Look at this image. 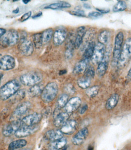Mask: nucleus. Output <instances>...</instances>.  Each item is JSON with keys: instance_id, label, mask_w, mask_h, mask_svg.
<instances>
[{"instance_id": "obj_6", "label": "nucleus", "mask_w": 131, "mask_h": 150, "mask_svg": "<svg viewBox=\"0 0 131 150\" xmlns=\"http://www.w3.org/2000/svg\"><path fill=\"white\" fill-rule=\"evenodd\" d=\"M124 39V35L123 33L119 32L118 33L115 38L114 47L113 53L112 64L114 66L118 64L121 50L122 47V44Z\"/></svg>"}, {"instance_id": "obj_11", "label": "nucleus", "mask_w": 131, "mask_h": 150, "mask_svg": "<svg viewBox=\"0 0 131 150\" xmlns=\"http://www.w3.org/2000/svg\"><path fill=\"white\" fill-rule=\"evenodd\" d=\"M42 115L38 113H34L25 117L21 120L22 126H34L40 122Z\"/></svg>"}, {"instance_id": "obj_8", "label": "nucleus", "mask_w": 131, "mask_h": 150, "mask_svg": "<svg viewBox=\"0 0 131 150\" xmlns=\"http://www.w3.org/2000/svg\"><path fill=\"white\" fill-rule=\"evenodd\" d=\"M31 108V103L29 102H23L19 104L11 115V121L19 120L20 118L27 112Z\"/></svg>"}, {"instance_id": "obj_30", "label": "nucleus", "mask_w": 131, "mask_h": 150, "mask_svg": "<svg viewBox=\"0 0 131 150\" xmlns=\"http://www.w3.org/2000/svg\"><path fill=\"white\" fill-rule=\"evenodd\" d=\"M33 44L36 49H40L43 44L42 33H36L32 36Z\"/></svg>"}, {"instance_id": "obj_5", "label": "nucleus", "mask_w": 131, "mask_h": 150, "mask_svg": "<svg viewBox=\"0 0 131 150\" xmlns=\"http://www.w3.org/2000/svg\"><path fill=\"white\" fill-rule=\"evenodd\" d=\"M42 79L41 74L36 72H31L22 75L20 77V81L24 85L32 86L40 83Z\"/></svg>"}, {"instance_id": "obj_39", "label": "nucleus", "mask_w": 131, "mask_h": 150, "mask_svg": "<svg viewBox=\"0 0 131 150\" xmlns=\"http://www.w3.org/2000/svg\"><path fill=\"white\" fill-rule=\"evenodd\" d=\"M70 14L76 16L81 17H85L86 16L84 11L81 10H76V11H72L69 12Z\"/></svg>"}, {"instance_id": "obj_53", "label": "nucleus", "mask_w": 131, "mask_h": 150, "mask_svg": "<svg viewBox=\"0 0 131 150\" xmlns=\"http://www.w3.org/2000/svg\"><path fill=\"white\" fill-rule=\"evenodd\" d=\"M20 150H30L28 149H21Z\"/></svg>"}, {"instance_id": "obj_22", "label": "nucleus", "mask_w": 131, "mask_h": 150, "mask_svg": "<svg viewBox=\"0 0 131 150\" xmlns=\"http://www.w3.org/2000/svg\"><path fill=\"white\" fill-rule=\"evenodd\" d=\"M69 117V113L67 112L60 113L56 116L54 124L56 127L62 126L68 121Z\"/></svg>"}, {"instance_id": "obj_55", "label": "nucleus", "mask_w": 131, "mask_h": 150, "mask_svg": "<svg viewBox=\"0 0 131 150\" xmlns=\"http://www.w3.org/2000/svg\"><path fill=\"white\" fill-rule=\"evenodd\" d=\"M1 56V54H0V56Z\"/></svg>"}, {"instance_id": "obj_32", "label": "nucleus", "mask_w": 131, "mask_h": 150, "mask_svg": "<svg viewBox=\"0 0 131 150\" xmlns=\"http://www.w3.org/2000/svg\"><path fill=\"white\" fill-rule=\"evenodd\" d=\"M90 78L84 76L78 81V84L80 88L85 89L89 87L90 83Z\"/></svg>"}, {"instance_id": "obj_21", "label": "nucleus", "mask_w": 131, "mask_h": 150, "mask_svg": "<svg viewBox=\"0 0 131 150\" xmlns=\"http://www.w3.org/2000/svg\"><path fill=\"white\" fill-rule=\"evenodd\" d=\"M63 136V134L62 132L58 129L50 130L45 134L46 138L52 142L62 138Z\"/></svg>"}, {"instance_id": "obj_25", "label": "nucleus", "mask_w": 131, "mask_h": 150, "mask_svg": "<svg viewBox=\"0 0 131 150\" xmlns=\"http://www.w3.org/2000/svg\"><path fill=\"white\" fill-rule=\"evenodd\" d=\"M89 62L86 60L82 59L74 67L73 72L76 74H80L84 73L88 67V64Z\"/></svg>"}, {"instance_id": "obj_27", "label": "nucleus", "mask_w": 131, "mask_h": 150, "mask_svg": "<svg viewBox=\"0 0 131 150\" xmlns=\"http://www.w3.org/2000/svg\"><path fill=\"white\" fill-rule=\"evenodd\" d=\"M119 96L117 94L113 95L106 101V107L108 110H111L114 108L118 103Z\"/></svg>"}, {"instance_id": "obj_36", "label": "nucleus", "mask_w": 131, "mask_h": 150, "mask_svg": "<svg viewBox=\"0 0 131 150\" xmlns=\"http://www.w3.org/2000/svg\"><path fill=\"white\" fill-rule=\"evenodd\" d=\"M99 90L98 86H95L89 88L86 91V93L88 96L90 98L95 97L98 94Z\"/></svg>"}, {"instance_id": "obj_34", "label": "nucleus", "mask_w": 131, "mask_h": 150, "mask_svg": "<svg viewBox=\"0 0 131 150\" xmlns=\"http://www.w3.org/2000/svg\"><path fill=\"white\" fill-rule=\"evenodd\" d=\"M127 7V4L125 1H120L114 6L113 8V11L114 12L122 11L125 10Z\"/></svg>"}, {"instance_id": "obj_9", "label": "nucleus", "mask_w": 131, "mask_h": 150, "mask_svg": "<svg viewBox=\"0 0 131 150\" xmlns=\"http://www.w3.org/2000/svg\"><path fill=\"white\" fill-rule=\"evenodd\" d=\"M106 52V46L104 44L98 43L95 45L93 55L91 60L94 64H98L104 59Z\"/></svg>"}, {"instance_id": "obj_48", "label": "nucleus", "mask_w": 131, "mask_h": 150, "mask_svg": "<svg viewBox=\"0 0 131 150\" xmlns=\"http://www.w3.org/2000/svg\"><path fill=\"white\" fill-rule=\"evenodd\" d=\"M67 72V71L66 70H61V71H60L59 72V74L60 75H63L65 74Z\"/></svg>"}, {"instance_id": "obj_40", "label": "nucleus", "mask_w": 131, "mask_h": 150, "mask_svg": "<svg viewBox=\"0 0 131 150\" xmlns=\"http://www.w3.org/2000/svg\"><path fill=\"white\" fill-rule=\"evenodd\" d=\"M65 89L66 91L69 94L73 95L75 93V88L72 84L67 85L66 86Z\"/></svg>"}, {"instance_id": "obj_26", "label": "nucleus", "mask_w": 131, "mask_h": 150, "mask_svg": "<svg viewBox=\"0 0 131 150\" xmlns=\"http://www.w3.org/2000/svg\"><path fill=\"white\" fill-rule=\"evenodd\" d=\"M74 47V40L71 36L70 37L66 44L65 55L67 58L70 59L73 56Z\"/></svg>"}, {"instance_id": "obj_45", "label": "nucleus", "mask_w": 131, "mask_h": 150, "mask_svg": "<svg viewBox=\"0 0 131 150\" xmlns=\"http://www.w3.org/2000/svg\"><path fill=\"white\" fill-rule=\"evenodd\" d=\"M97 10L100 12V13H109L110 11L109 9H100V8H96Z\"/></svg>"}, {"instance_id": "obj_24", "label": "nucleus", "mask_w": 131, "mask_h": 150, "mask_svg": "<svg viewBox=\"0 0 131 150\" xmlns=\"http://www.w3.org/2000/svg\"><path fill=\"white\" fill-rule=\"evenodd\" d=\"M67 142V139L62 137L57 141H53L50 143L49 146V150H59L63 148Z\"/></svg>"}, {"instance_id": "obj_41", "label": "nucleus", "mask_w": 131, "mask_h": 150, "mask_svg": "<svg viewBox=\"0 0 131 150\" xmlns=\"http://www.w3.org/2000/svg\"><path fill=\"white\" fill-rule=\"evenodd\" d=\"M102 16V13L98 12H92L88 14L89 18H99Z\"/></svg>"}, {"instance_id": "obj_18", "label": "nucleus", "mask_w": 131, "mask_h": 150, "mask_svg": "<svg viewBox=\"0 0 131 150\" xmlns=\"http://www.w3.org/2000/svg\"><path fill=\"white\" fill-rule=\"evenodd\" d=\"M86 33V29L85 27H79L77 29L75 39H74V47L78 49L83 43L84 37Z\"/></svg>"}, {"instance_id": "obj_49", "label": "nucleus", "mask_w": 131, "mask_h": 150, "mask_svg": "<svg viewBox=\"0 0 131 150\" xmlns=\"http://www.w3.org/2000/svg\"><path fill=\"white\" fill-rule=\"evenodd\" d=\"M127 77L129 79H131V68L128 71V75H127Z\"/></svg>"}, {"instance_id": "obj_10", "label": "nucleus", "mask_w": 131, "mask_h": 150, "mask_svg": "<svg viewBox=\"0 0 131 150\" xmlns=\"http://www.w3.org/2000/svg\"><path fill=\"white\" fill-rule=\"evenodd\" d=\"M21 120L11 121V122L4 127L2 134L5 137H10L15 134L16 132L22 127Z\"/></svg>"}, {"instance_id": "obj_56", "label": "nucleus", "mask_w": 131, "mask_h": 150, "mask_svg": "<svg viewBox=\"0 0 131 150\" xmlns=\"http://www.w3.org/2000/svg\"><path fill=\"white\" fill-rule=\"evenodd\" d=\"M0 99H1V98H0Z\"/></svg>"}, {"instance_id": "obj_54", "label": "nucleus", "mask_w": 131, "mask_h": 150, "mask_svg": "<svg viewBox=\"0 0 131 150\" xmlns=\"http://www.w3.org/2000/svg\"><path fill=\"white\" fill-rule=\"evenodd\" d=\"M42 150H46V149H43Z\"/></svg>"}, {"instance_id": "obj_51", "label": "nucleus", "mask_w": 131, "mask_h": 150, "mask_svg": "<svg viewBox=\"0 0 131 150\" xmlns=\"http://www.w3.org/2000/svg\"><path fill=\"white\" fill-rule=\"evenodd\" d=\"M22 1L23 3L25 4H27L28 3H29V2H30V0H23Z\"/></svg>"}, {"instance_id": "obj_28", "label": "nucleus", "mask_w": 131, "mask_h": 150, "mask_svg": "<svg viewBox=\"0 0 131 150\" xmlns=\"http://www.w3.org/2000/svg\"><path fill=\"white\" fill-rule=\"evenodd\" d=\"M27 141L24 139H19L13 141L8 146L9 150H15L23 148L26 146Z\"/></svg>"}, {"instance_id": "obj_19", "label": "nucleus", "mask_w": 131, "mask_h": 150, "mask_svg": "<svg viewBox=\"0 0 131 150\" xmlns=\"http://www.w3.org/2000/svg\"><path fill=\"white\" fill-rule=\"evenodd\" d=\"M77 123L75 120H70L68 121L64 125H62L61 131L62 133L67 135L71 134L75 131L76 129Z\"/></svg>"}, {"instance_id": "obj_14", "label": "nucleus", "mask_w": 131, "mask_h": 150, "mask_svg": "<svg viewBox=\"0 0 131 150\" xmlns=\"http://www.w3.org/2000/svg\"><path fill=\"white\" fill-rule=\"evenodd\" d=\"M81 104V100L79 97H74L68 100L67 105L65 106V110L67 112L70 113L74 112L80 107Z\"/></svg>"}, {"instance_id": "obj_31", "label": "nucleus", "mask_w": 131, "mask_h": 150, "mask_svg": "<svg viewBox=\"0 0 131 150\" xmlns=\"http://www.w3.org/2000/svg\"><path fill=\"white\" fill-rule=\"evenodd\" d=\"M42 33L43 43L46 44L49 42L53 35V31L51 28H49L44 30Z\"/></svg>"}, {"instance_id": "obj_47", "label": "nucleus", "mask_w": 131, "mask_h": 150, "mask_svg": "<svg viewBox=\"0 0 131 150\" xmlns=\"http://www.w3.org/2000/svg\"><path fill=\"white\" fill-rule=\"evenodd\" d=\"M83 6L86 8V9H91V7L90 5L88 4L85 3L83 5Z\"/></svg>"}, {"instance_id": "obj_1", "label": "nucleus", "mask_w": 131, "mask_h": 150, "mask_svg": "<svg viewBox=\"0 0 131 150\" xmlns=\"http://www.w3.org/2000/svg\"><path fill=\"white\" fill-rule=\"evenodd\" d=\"M20 87V83L17 80L9 81L0 88V98L4 100H7L19 91Z\"/></svg>"}, {"instance_id": "obj_2", "label": "nucleus", "mask_w": 131, "mask_h": 150, "mask_svg": "<svg viewBox=\"0 0 131 150\" xmlns=\"http://www.w3.org/2000/svg\"><path fill=\"white\" fill-rule=\"evenodd\" d=\"M19 35L18 32L15 30H10L0 38V48H6L8 47L15 45L19 42Z\"/></svg>"}, {"instance_id": "obj_33", "label": "nucleus", "mask_w": 131, "mask_h": 150, "mask_svg": "<svg viewBox=\"0 0 131 150\" xmlns=\"http://www.w3.org/2000/svg\"><path fill=\"white\" fill-rule=\"evenodd\" d=\"M109 38V32L106 30H103L100 33L98 37L99 43L105 45V44L107 43L108 41Z\"/></svg>"}, {"instance_id": "obj_44", "label": "nucleus", "mask_w": 131, "mask_h": 150, "mask_svg": "<svg viewBox=\"0 0 131 150\" xmlns=\"http://www.w3.org/2000/svg\"><path fill=\"white\" fill-rule=\"evenodd\" d=\"M43 13L42 12L40 11L39 13H36V14L34 15L32 17V18L34 19H36V18H40L42 16Z\"/></svg>"}, {"instance_id": "obj_29", "label": "nucleus", "mask_w": 131, "mask_h": 150, "mask_svg": "<svg viewBox=\"0 0 131 150\" xmlns=\"http://www.w3.org/2000/svg\"><path fill=\"white\" fill-rule=\"evenodd\" d=\"M71 5L68 2L61 1L57 3L51 4L49 5L46 6L45 8H50L53 10L60 9V8H69Z\"/></svg>"}, {"instance_id": "obj_37", "label": "nucleus", "mask_w": 131, "mask_h": 150, "mask_svg": "<svg viewBox=\"0 0 131 150\" xmlns=\"http://www.w3.org/2000/svg\"><path fill=\"white\" fill-rule=\"evenodd\" d=\"M25 91L24 90L18 91L13 96H14L13 100L14 101H15V102L22 100V99L25 98Z\"/></svg>"}, {"instance_id": "obj_13", "label": "nucleus", "mask_w": 131, "mask_h": 150, "mask_svg": "<svg viewBox=\"0 0 131 150\" xmlns=\"http://www.w3.org/2000/svg\"><path fill=\"white\" fill-rule=\"evenodd\" d=\"M14 58L10 55H5L0 59V69L9 71L13 69L15 66Z\"/></svg>"}, {"instance_id": "obj_7", "label": "nucleus", "mask_w": 131, "mask_h": 150, "mask_svg": "<svg viewBox=\"0 0 131 150\" xmlns=\"http://www.w3.org/2000/svg\"><path fill=\"white\" fill-rule=\"evenodd\" d=\"M18 49L21 53L26 56H31L34 51V44L31 40L27 39L25 36L20 39Z\"/></svg>"}, {"instance_id": "obj_12", "label": "nucleus", "mask_w": 131, "mask_h": 150, "mask_svg": "<svg viewBox=\"0 0 131 150\" xmlns=\"http://www.w3.org/2000/svg\"><path fill=\"white\" fill-rule=\"evenodd\" d=\"M67 31L65 28H60L56 30L53 35V42L56 46L60 45L67 39Z\"/></svg>"}, {"instance_id": "obj_35", "label": "nucleus", "mask_w": 131, "mask_h": 150, "mask_svg": "<svg viewBox=\"0 0 131 150\" xmlns=\"http://www.w3.org/2000/svg\"><path fill=\"white\" fill-rule=\"evenodd\" d=\"M68 101V96L67 94L62 95L57 101V106L60 108H64Z\"/></svg>"}, {"instance_id": "obj_17", "label": "nucleus", "mask_w": 131, "mask_h": 150, "mask_svg": "<svg viewBox=\"0 0 131 150\" xmlns=\"http://www.w3.org/2000/svg\"><path fill=\"white\" fill-rule=\"evenodd\" d=\"M109 54L106 52L104 59L98 64L97 73L100 77L104 76L107 71L109 66Z\"/></svg>"}, {"instance_id": "obj_4", "label": "nucleus", "mask_w": 131, "mask_h": 150, "mask_svg": "<svg viewBox=\"0 0 131 150\" xmlns=\"http://www.w3.org/2000/svg\"><path fill=\"white\" fill-rule=\"evenodd\" d=\"M131 59V38L126 40L122 47L118 65L120 67H123Z\"/></svg>"}, {"instance_id": "obj_42", "label": "nucleus", "mask_w": 131, "mask_h": 150, "mask_svg": "<svg viewBox=\"0 0 131 150\" xmlns=\"http://www.w3.org/2000/svg\"><path fill=\"white\" fill-rule=\"evenodd\" d=\"M32 13L31 11L28 12L23 15L20 19V21L21 22H23L27 21L31 16Z\"/></svg>"}, {"instance_id": "obj_52", "label": "nucleus", "mask_w": 131, "mask_h": 150, "mask_svg": "<svg viewBox=\"0 0 131 150\" xmlns=\"http://www.w3.org/2000/svg\"><path fill=\"white\" fill-rule=\"evenodd\" d=\"M2 76H3L2 75L0 74V83H1V79H2Z\"/></svg>"}, {"instance_id": "obj_20", "label": "nucleus", "mask_w": 131, "mask_h": 150, "mask_svg": "<svg viewBox=\"0 0 131 150\" xmlns=\"http://www.w3.org/2000/svg\"><path fill=\"white\" fill-rule=\"evenodd\" d=\"M95 45L94 41H90L89 42L84 52L82 59L89 62L93 55Z\"/></svg>"}, {"instance_id": "obj_23", "label": "nucleus", "mask_w": 131, "mask_h": 150, "mask_svg": "<svg viewBox=\"0 0 131 150\" xmlns=\"http://www.w3.org/2000/svg\"><path fill=\"white\" fill-rule=\"evenodd\" d=\"M44 87L43 85L41 83H38L32 86L28 90V94L32 98H35L39 96L41 94Z\"/></svg>"}, {"instance_id": "obj_43", "label": "nucleus", "mask_w": 131, "mask_h": 150, "mask_svg": "<svg viewBox=\"0 0 131 150\" xmlns=\"http://www.w3.org/2000/svg\"><path fill=\"white\" fill-rule=\"evenodd\" d=\"M88 106L87 105L85 104L84 105H83V106L81 108V109H79V112L80 114H83L86 111V110H88Z\"/></svg>"}, {"instance_id": "obj_46", "label": "nucleus", "mask_w": 131, "mask_h": 150, "mask_svg": "<svg viewBox=\"0 0 131 150\" xmlns=\"http://www.w3.org/2000/svg\"><path fill=\"white\" fill-rule=\"evenodd\" d=\"M6 33V29L3 28H0V38L2 37Z\"/></svg>"}, {"instance_id": "obj_16", "label": "nucleus", "mask_w": 131, "mask_h": 150, "mask_svg": "<svg viewBox=\"0 0 131 150\" xmlns=\"http://www.w3.org/2000/svg\"><path fill=\"white\" fill-rule=\"evenodd\" d=\"M89 131L87 128L85 127L79 131L73 137L72 141L74 145L76 146L81 145L85 141L87 137Z\"/></svg>"}, {"instance_id": "obj_15", "label": "nucleus", "mask_w": 131, "mask_h": 150, "mask_svg": "<svg viewBox=\"0 0 131 150\" xmlns=\"http://www.w3.org/2000/svg\"><path fill=\"white\" fill-rule=\"evenodd\" d=\"M37 127L23 126L16 132L15 135L17 137L22 138L30 136L37 131Z\"/></svg>"}, {"instance_id": "obj_3", "label": "nucleus", "mask_w": 131, "mask_h": 150, "mask_svg": "<svg viewBox=\"0 0 131 150\" xmlns=\"http://www.w3.org/2000/svg\"><path fill=\"white\" fill-rule=\"evenodd\" d=\"M58 92V86L54 82H50L44 88L41 94L42 100L45 103H50L55 98Z\"/></svg>"}, {"instance_id": "obj_50", "label": "nucleus", "mask_w": 131, "mask_h": 150, "mask_svg": "<svg viewBox=\"0 0 131 150\" xmlns=\"http://www.w3.org/2000/svg\"><path fill=\"white\" fill-rule=\"evenodd\" d=\"M19 8H17L16 9L14 10L13 11V13H19Z\"/></svg>"}, {"instance_id": "obj_38", "label": "nucleus", "mask_w": 131, "mask_h": 150, "mask_svg": "<svg viewBox=\"0 0 131 150\" xmlns=\"http://www.w3.org/2000/svg\"><path fill=\"white\" fill-rule=\"evenodd\" d=\"M95 74V69L92 66H89L84 72V76L91 79L94 78Z\"/></svg>"}]
</instances>
